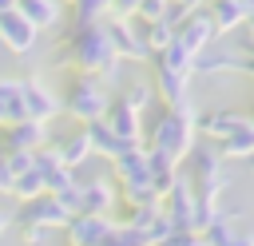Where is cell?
<instances>
[{"mask_svg": "<svg viewBox=\"0 0 254 246\" xmlns=\"http://www.w3.org/2000/svg\"><path fill=\"white\" fill-rule=\"evenodd\" d=\"M119 99H123L127 107H135V111L143 115V111H147V107L155 103V87H151V79H131V83H127V87L119 91Z\"/></svg>", "mask_w": 254, "mask_h": 246, "instance_id": "4316f807", "label": "cell"}, {"mask_svg": "<svg viewBox=\"0 0 254 246\" xmlns=\"http://www.w3.org/2000/svg\"><path fill=\"white\" fill-rule=\"evenodd\" d=\"M147 167H151V186H155V194L163 198V194L175 186V179H179V163L167 159L163 151H151V147H147Z\"/></svg>", "mask_w": 254, "mask_h": 246, "instance_id": "7402d4cb", "label": "cell"}, {"mask_svg": "<svg viewBox=\"0 0 254 246\" xmlns=\"http://www.w3.org/2000/svg\"><path fill=\"white\" fill-rule=\"evenodd\" d=\"M151 63H155V60H151ZM190 79H194V75H187V71H175V67L155 63V79H151L155 99H163V107H183V103H190Z\"/></svg>", "mask_w": 254, "mask_h": 246, "instance_id": "8fae6325", "label": "cell"}, {"mask_svg": "<svg viewBox=\"0 0 254 246\" xmlns=\"http://www.w3.org/2000/svg\"><path fill=\"white\" fill-rule=\"evenodd\" d=\"M83 135H87V143H91V155H103V159H119L123 151H131V147H139V143H127V139H119L103 119H95V123H83Z\"/></svg>", "mask_w": 254, "mask_h": 246, "instance_id": "d6986e66", "label": "cell"}, {"mask_svg": "<svg viewBox=\"0 0 254 246\" xmlns=\"http://www.w3.org/2000/svg\"><path fill=\"white\" fill-rule=\"evenodd\" d=\"M190 246H202V238H194V242H190Z\"/></svg>", "mask_w": 254, "mask_h": 246, "instance_id": "b9f144b4", "label": "cell"}, {"mask_svg": "<svg viewBox=\"0 0 254 246\" xmlns=\"http://www.w3.org/2000/svg\"><path fill=\"white\" fill-rule=\"evenodd\" d=\"M36 36H40V32H36V28H32V24H28V20L16 12V8L0 16V44H4L8 52H16V56H28V52L36 48Z\"/></svg>", "mask_w": 254, "mask_h": 246, "instance_id": "2e32d148", "label": "cell"}, {"mask_svg": "<svg viewBox=\"0 0 254 246\" xmlns=\"http://www.w3.org/2000/svg\"><path fill=\"white\" fill-rule=\"evenodd\" d=\"M103 28H107V40H111V52L123 63H147L151 60V48L143 40V24L135 16H107Z\"/></svg>", "mask_w": 254, "mask_h": 246, "instance_id": "5b68a950", "label": "cell"}, {"mask_svg": "<svg viewBox=\"0 0 254 246\" xmlns=\"http://www.w3.org/2000/svg\"><path fill=\"white\" fill-rule=\"evenodd\" d=\"M56 67H67V71H83V75H99L107 87L119 83V67L123 60L111 52V40H107V28L103 24H87V28H67V36L60 40L56 56H52Z\"/></svg>", "mask_w": 254, "mask_h": 246, "instance_id": "6da1fadb", "label": "cell"}, {"mask_svg": "<svg viewBox=\"0 0 254 246\" xmlns=\"http://www.w3.org/2000/svg\"><path fill=\"white\" fill-rule=\"evenodd\" d=\"M8 183H12V179H8V175H4V167H0V194H8Z\"/></svg>", "mask_w": 254, "mask_h": 246, "instance_id": "8d00e7d4", "label": "cell"}, {"mask_svg": "<svg viewBox=\"0 0 254 246\" xmlns=\"http://www.w3.org/2000/svg\"><path fill=\"white\" fill-rule=\"evenodd\" d=\"M115 206H119V186L111 179L79 183V214H111Z\"/></svg>", "mask_w": 254, "mask_h": 246, "instance_id": "9a60e30c", "label": "cell"}, {"mask_svg": "<svg viewBox=\"0 0 254 246\" xmlns=\"http://www.w3.org/2000/svg\"><path fill=\"white\" fill-rule=\"evenodd\" d=\"M111 16V0H71V24L87 28V24H103Z\"/></svg>", "mask_w": 254, "mask_h": 246, "instance_id": "484cf974", "label": "cell"}, {"mask_svg": "<svg viewBox=\"0 0 254 246\" xmlns=\"http://www.w3.org/2000/svg\"><path fill=\"white\" fill-rule=\"evenodd\" d=\"M194 186H190V179L179 171V179H175V186L163 194V214L171 218V226L175 230H194Z\"/></svg>", "mask_w": 254, "mask_h": 246, "instance_id": "52a82bcc", "label": "cell"}, {"mask_svg": "<svg viewBox=\"0 0 254 246\" xmlns=\"http://www.w3.org/2000/svg\"><path fill=\"white\" fill-rule=\"evenodd\" d=\"M40 147H48V123L20 119V123L4 127V143H0V151H40Z\"/></svg>", "mask_w": 254, "mask_h": 246, "instance_id": "e0dca14e", "label": "cell"}, {"mask_svg": "<svg viewBox=\"0 0 254 246\" xmlns=\"http://www.w3.org/2000/svg\"><path fill=\"white\" fill-rule=\"evenodd\" d=\"M190 186H194V198H206V202H218L222 190L230 186V175H226V159L218 155V147L206 139V143H194L190 147Z\"/></svg>", "mask_w": 254, "mask_h": 246, "instance_id": "277c9868", "label": "cell"}, {"mask_svg": "<svg viewBox=\"0 0 254 246\" xmlns=\"http://www.w3.org/2000/svg\"><path fill=\"white\" fill-rule=\"evenodd\" d=\"M242 63H246V56L242 52H234V48H206V52H198L194 56V75H202V79H214V75H242Z\"/></svg>", "mask_w": 254, "mask_h": 246, "instance_id": "7c38bea8", "label": "cell"}, {"mask_svg": "<svg viewBox=\"0 0 254 246\" xmlns=\"http://www.w3.org/2000/svg\"><path fill=\"white\" fill-rule=\"evenodd\" d=\"M214 147H218V155H222V159H242V163H246V159L254 155V119H250L246 127H238L234 135L218 139Z\"/></svg>", "mask_w": 254, "mask_h": 246, "instance_id": "d4e9b609", "label": "cell"}, {"mask_svg": "<svg viewBox=\"0 0 254 246\" xmlns=\"http://www.w3.org/2000/svg\"><path fill=\"white\" fill-rule=\"evenodd\" d=\"M143 24V20H139ZM143 40H147V48H151V56L155 52H163L171 40H175V28L167 24V20H151V24H143Z\"/></svg>", "mask_w": 254, "mask_h": 246, "instance_id": "f546056e", "label": "cell"}, {"mask_svg": "<svg viewBox=\"0 0 254 246\" xmlns=\"http://www.w3.org/2000/svg\"><path fill=\"white\" fill-rule=\"evenodd\" d=\"M210 20H214V32L218 36H230V32H238L246 20H250V8H246V0H210Z\"/></svg>", "mask_w": 254, "mask_h": 246, "instance_id": "ffe728a7", "label": "cell"}, {"mask_svg": "<svg viewBox=\"0 0 254 246\" xmlns=\"http://www.w3.org/2000/svg\"><path fill=\"white\" fill-rule=\"evenodd\" d=\"M16 12L36 32H44V28H56L64 20V0H16Z\"/></svg>", "mask_w": 254, "mask_h": 246, "instance_id": "44dd1931", "label": "cell"}, {"mask_svg": "<svg viewBox=\"0 0 254 246\" xmlns=\"http://www.w3.org/2000/svg\"><path fill=\"white\" fill-rule=\"evenodd\" d=\"M175 40L190 52V56H198V52H206L214 40H218V32H214V20H210V12L206 8H190V16L175 28Z\"/></svg>", "mask_w": 254, "mask_h": 246, "instance_id": "9c48e42d", "label": "cell"}, {"mask_svg": "<svg viewBox=\"0 0 254 246\" xmlns=\"http://www.w3.org/2000/svg\"><path fill=\"white\" fill-rule=\"evenodd\" d=\"M52 238H56V230H48V226H20L24 246H52Z\"/></svg>", "mask_w": 254, "mask_h": 246, "instance_id": "4dcf8cb0", "label": "cell"}, {"mask_svg": "<svg viewBox=\"0 0 254 246\" xmlns=\"http://www.w3.org/2000/svg\"><path fill=\"white\" fill-rule=\"evenodd\" d=\"M20 99H24V115L36 119V123H52L56 115H64L60 95L40 75H20Z\"/></svg>", "mask_w": 254, "mask_h": 246, "instance_id": "8992f818", "label": "cell"}, {"mask_svg": "<svg viewBox=\"0 0 254 246\" xmlns=\"http://www.w3.org/2000/svg\"><path fill=\"white\" fill-rule=\"evenodd\" d=\"M246 8H250V16H254V0H246Z\"/></svg>", "mask_w": 254, "mask_h": 246, "instance_id": "60d3db41", "label": "cell"}, {"mask_svg": "<svg viewBox=\"0 0 254 246\" xmlns=\"http://www.w3.org/2000/svg\"><path fill=\"white\" fill-rule=\"evenodd\" d=\"M234 222H238V210H218V218L198 234L202 246H254V230H242Z\"/></svg>", "mask_w": 254, "mask_h": 246, "instance_id": "4fadbf2b", "label": "cell"}, {"mask_svg": "<svg viewBox=\"0 0 254 246\" xmlns=\"http://www.w3.org/2000/svg\"><path fill=\"white\" fill-rule=\"evenodd\" d=\"M242 75L254 83V56H246V63H242Z\"/></svg>", "mask_w": 254, "mask_h": 246, "instance_id": "d590c367", "label": "cell"}, {"mask_svg": "<svg viewBox=\"0 0 254 246\" xmlns=\"http://www.w3.org/2000/svg\"><path fill=\"white\" fill-rule=\"evenodd\" d=\"M246 167H250V175H254V155H250V159H246Z\"/></svg>", "mask_w": 254, "mask_h": 246, "instance_id": "ab89813d", "label": "cell"}, {"mask_svg": "<svg viewBox=\"0 0 254 246\" xmlns=\"http://www.w3.org/2000/svg\"><path fill=\"white\" fill-rule=\"evenodd\" d=\"M111 230H115L111 214H71L64 226V238H67V246H99Z\"/></svg>", "mask_w": 254, "mask_h": 246, "instance_id": "30bf717a", "label": "cell"}, {"mask_svg": "<svg viewBox=\"0 0 254 246\" xmlns=\"http://www.w3.org/2000/svg\"><path fill=\"white\" fill-rule=\"evenodd\" d=\"M139 0H111V16H135Z\"/></svg>", "mask_w": 254, "mask_h": 246, "instance_id": "836d02e7", "label": "cell"}, {"mask_svg": "<svg viewBox=\"0 0 254 246\" xmlns=\"http://www.w3.org/2000/svg\"><path fill=\"white\" fill-rule=\"evenodd\" d=\"M56 155H60V163L64 167H71V171H79L87 159H91V143H87V135H83V127L75 131V135H67V139H60L56 143Z\"/></svg>", "mask_w": 254, "mask_h": 246, "instance_id": "cb8c5ba5", "label": "cell"}, {"mask_svg": "<svg viewBox=\"0 0 254 246\" xmlns=\"http://www.w3.org/2000/svg\"><path fill=\"white\" fill-rule=\"evenodd\" d=\"M103 123H107L119 139H127V143H143V115H139L135 107H127L119 95H111V107H107Z\"/></svg>", "mask_w": 254, "mask_h": 246, "instance_id": "ac0fdd59", "label": "cell"}, {"mask_svg": "<svg viewBox=\"0 0 254 246\" xmlns=\"http://www.w3.org/2000/svg\"><path fill=\"white\" fill-rule=\"evenodd\" d=\"M246 123H250V115H246V111L214 107V111H202V115L194 119V131H198V135H206L210 143H218V139L234 135V131H238V127H246Z\"/></svg>", "mask_w": 254, "mask_h": 246, "instance_id": "5bb4252c", "label": "cell"}, {"mask_svg": "<svg viewBox=\"0 0 254 246\" xmlns=\"http://www.w3.org/2000/svg\"><path fill=\"white\" fill-rule=\"evenodd\" d=\"M171 234H175L171 218H167V214H159V218L147 226V234H143V238H147V246H159V242H163V238H171Z\"/></svg>", "mask_w": 254, "mask_h": 246, "instance_id": "1f68e13d", "label": "cell"}, {"mask_svg": "<svg viewBox=\"0 0 254 246\" xmlns=\"http://www.w3.org/2000/svg\"><path fill=\"white\" fill-rule=\"evenodd\" d=\"M64 4H71V0H64Z\"/></svg>", "mask_w": 254, "mask_h": 246, "instance_id": "7bdbcfd3", "label": "cell"}, {"mask_svg": "<svg viewBox=\"0 0 254 246\" xmlns=\"http://www.w3.org/2000/svg\"><path fill=\"white\" fill-rule=\"evenodd\" d=\"M8 194H12V198H20V202L40 198V194H44V179H40V171H36V167H28L24 175H16V179H12V186H8Z\"/></svg>", "mask_w": 254, "mask_h": 246, "instance_id": "83f0119b", "label": "cell"}, {"mask_svg": "<svg viewBox=\"0 0 254 246\" xmlns=\"http://www.w3.org/2000/svg\"><path fill=\"white\" fill-rule=\"evenodd\" d=\"M167 4H171V0H139V8H135V20H143V24H151V20H163Z\"/></svg>", "mask_w": 254, "mask_h": 246, "instance_id": "d6a6232c", "label": "cell"}, {"mask_svg": "<svg viewBox=\"0 0 254 246\" xmlns=\"http://www.w3.org/2000/svg\"><path fill=\"white\" fill-rule=\"evenodd\" d=\"M60 103H64V111L83 127V123H95V119L107 115V107H111V87H107L99 75H83V71H75Z\"/></svg>", "mask_w": 254, "mask_h": 246, "instance_id": "3957f363", "label": "cell"}, {"mask_svg": "<svg viewBox=\"0 0 254 246\" xmlns=\"http://www.w3.org/2000/svg\"><path fill=\"white\" fill-rule=\"evenodd\" d=\"M163 214V202H147V206H127V214H123V222L119 226H131V230H139V234H147V226L155 222Z\"/></svg>", "mask_w": 254, "mask_h": 246, "instance_id": "f1b7e54d", "label": "cell"}, {"mask_svg": "<svg viewBox=\"0 0 254 246\" xmlns=\"http://www.w3.org/2000/svg\"><path fill=\"white\" fill-rule=\"evenodd\" d=\"M194 119H198L194 103H183V107H163V111L155 115V123H151V131H147L143 147H151V151H163L167 159L183 163V159L190 155V147L198 143Z\"/></svg>", "mask_w": 254, "mask_h": 246, "instance_id": "7a4b0ae2", "label": "cell"}, {"mask_svg": "<svg viewBox=\"0 0 254 246\" xmlns=\"http://www.w3.org/2000/svg\"><path fill=\"white\" fill-rule=\"evenodd\" d=\"M242 28H246V48H250V56H254V16H250Z\"/></svg>", "mask_w": 254, "mask_h": 246, "instance_id": "e575fe53", "label": "cell"}, {"mask_svg": "<svg viewBox=\"0 0 254 246\" xmlns=\"http://www.w3.org/2000/svg\"><path fill=\"white\" fill-rule=\"evenodd\" d=\"M67 206L56 198V194H40V198H28L16 214L20 226H48V230H64L67 226Z\"/></svg>", "mask_w": 254, "mask_h": 246, "instance_id": "ba28073f", "label": "cell"}, {"mask_svg": "<svg viewBox=\"0 0 254 246\" xmlns=\"http://www.w3.org/2000/svg\"><path fill=\"white\" fill-rule=\"evenodd\" d=\"M4 230H8V218H4V214H0V238H4Z\"/></svg>", "mask_w": 254, "mask_h": 246, "instance_id": "f35d334b", "label": "cell"}, {"mask_svg": "<svg viewBox=\"0 0 254 246\" xmlns=\"http://www.w3.org/2000/svg\"><path fill=\"white\" fill-rule=\"evenodd\" d=\"M175 4H187V8H202V0H175Z\"/></svg>", "mask_w": 254, "mask_h": 246, "instance_id": "74e56055", "label": "cell"}, {"mask_svg": "<svg viewBox=\"0 0 254 246\" xmlns=\"http://www.w3.org/2000/svg\"><path fill=\"white\" fill-rule=\"evenodd\" d=\"M20 119H28L24 115V99H20V79L0 75V127H12Z\"/></svg>", "mask_w": 254, "mask_h": 246, "instance_id": "603a6c76", "label": "cell"}]
</instances>
